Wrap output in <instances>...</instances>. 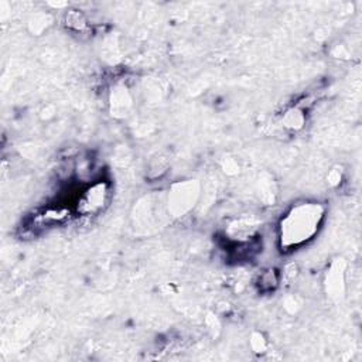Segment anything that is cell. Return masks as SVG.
<instances>
[{"label":"cell","instance_id":"6da1fadb","mask_svg":"<svg viewBox=\"0 0 362 362\" xmlns=\"http://www.w3.org/2000/svg\"><path fill=\"white\" fill-rule=\"evenodd\" d=\"M323 209L315 204H301L282 221V239L287 246L304 242L313 237L320 222Z\"/></svg>","mask_w":362,"mask_h":362},{"label":"cell","instance_id":"7a4b0ae2","mask_svg":"<svg viewBox=\"0 0 362 362\" xmlns=\"http://www.w3.org/2000/svg\"><path fill=\"white\" fill-rule=\"evenodd\" d=\"M105 195H106V191L102 184L99 186H95L92 188V191H88L86 195H85L84 201L82 204L85 205V212H91V211H97V209L102 208L105 202Z\"/></svg>","mask_w":362,"mask_h":362},{"label":"cell","instance_id":"3957f363","mask_svg":"<svg viewBox=\"0 0 362 362\" xmlns=\"http://www.w3.org/2000/svg\"><path fill=\"white\" fill-rule=\"evenodd\" d=\"M304 123V115L299 109H290L285 116V126L290 129H300Z\"/></svg>","mask_w":362,"mask_h":362},{"label":"cell","instance_id":"277c9868","mask_svg":"<svg viewBox=\"0 0 362 362\" xmlns=\"http://www.w3.org/2000/svg\"><path fill=\"white\" fill-rule=\"evenodd\" d=\"M67 26L74 30H82L86 26V20H85L84 14L78 10H71L70 13L67 14Z\"/></svg>","mask_w":362,"mask_h":362},{"label":"cell","instance_id":"5b68a950","mask_svg":"<svg viewBox=\"0 0 362 362\" xmlns=\"http://www.w3.org/2000/svg\"><path fill=\"white\" fill-rule=\"evenodd\" d=\"M278 285V279L275 278V270H267L260 276V287L263 290H272Z\"/></svg>","mask_w":362,"mask_h":362},{"label":"cell","instance_id":"8992f818","mask_svg":"<svg viewBox=\"0 0 362 362\" xmlns=\"http://www.w3.org/2000/svg\"><path fill=\"white\" fill-rule=\"evenodd\" d=\"M251 345H252V349L255 351V352H265L266 349V341L263 340V337L256 333V334L252 335V340H251Z\"/></svg>","mask_w":362,"mask_h":362}]
</instances>
